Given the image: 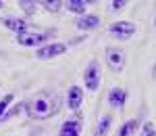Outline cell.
I'll return each instance as SVG.
<instances>
[{
  "instance_id": "obj_1",
  "label": "cell",
  "mask_w": 156,
  "mask_h": 136,
  "mask_svg": "<svg viewBox=\"0 0 156 136\" xmlns=\"http://www.w3.org/2000/svg\"><path fill=\"white\" fill-rule=\"evenodd\" d=\"M56 111H58V96L56 94L42 92L29 103V115L34 119H48Z\"/></svg>"
},
{
  "instance_id": "obj_2",
  "label": "cell",
  "mask_w": 156,
  "mask_h": 136,
  "mask_svg": "<svg viewBox=\"0 0 156 136\" xmlns=\"http://www.w3.org/2000/svg\"><path fill=\"white\" fill-rule=\"evenodd\" d=\"M106 63H108V67H110V71L121 74L123 67H125V52L119 48H108L106 50Z\"/></svg>"
},
{
  "instance_id": "obj_3",
  "label": "cell",
  "mask_w": 156,
  "mask_h": 136,
  "mask_svg": "<svg viewBox=\"0 0 156 136\" xmlns=\"http://www.w3.org/2000/svg\"><path fill=\"white\" fill-rule=\"evenodd\" d=\"M108 32H110V36L119 38V40H127V38H131L135 34V25L129 23V21H119V23L110 25Z\"/></svg>"
},
{
  "instance_id": "obj_4",
  "label": "cell",
  "mask_w": 156,
  "mask_h": 136,
  "mask_svg": "<svg viewBox=\"0 0 156 136\" xmlns=\"http://www.w3.org/2000/svg\"><path fill=\"white\" fill-rule=\"evenodd\" d=\"M67 50L65 44H60V42H52V44H46V46H42V48H37L36 57L37 59H42V61H48V59H54V57H58Z\"/></svg>"
},
{
  "instance_id": "obj_5",
  "label": "cell",
  "mask_w": 156,
  "mask_h": 136,
  "mask_svg": "<svg viewBox=\"0 0 156 136\" xmlns=\"http://www.w3.org/2000/svg\"><path fill=\"white\" fill-rule=\"evenodd\" d=\"M83 80H85V88H87L90 92L98 90V84H100V74H98V63L96 61H92L87 67H85Z\"/></svg>"
},
{
  "instance_id": "obj_6",
  "label": "cell",
  "mask_w": 156,
  "mask_h": 136,
  "mask_svg": "<svg viewBox=\"0 0 156 136\" xmlns=\"http://www.w3.org/2000/svg\"><path fill=\"white\" fill-rule=\"evenodd\" d=\"M44 40H46L44 34H34V32H21V34H17V42L21 46H40Z\"/></svg>"
},
{
  "instance_id": "obj_7",
  "label": "cell",
  "mask_w": 156,
  "mask_h": 136,
  "mask_svg": "<svg viewBox=\"0 0 156 136\" xmlns=\"http://www.w3.org/2000/svg\"><path fill=\"white\" fill-rule=\"evenodd\" d=\"M125 100H127V90L125 88H112L108 92V105L115 107V109H123Z\"/></svg>"
},
{
  "instance_id": "obj_8",
  "label": "cell",
  "mask_w": 156,
  "mask_h": 136,
  "mask_svg": "<svg viewBox=\"0 0 156 136\" xmlns=\"http://www.w3.org/2000/svg\"><path fill=\"white\" fill-rule=\"evenodd\" d=\"M81 100H83V90H81L79 86H71V88H69V92H67L69 109L77 111V109H79V105H81Z\"/></svg>"
},
{
  "instance_id": "obj_9",
  "label": "cell",
  "mask_w": 156,
  "mask_h": 136,
  "mask_svg": "<svg viewBox=\"0 0 156 136\" xmlns=\"http://www.w3.org/2000/svg\"><path fill=\"white\" fill-rule=\"evenodd\" d=\"M79 134H81V124H79L77 119L65 122L58 130V136H79Z\"/></svg>"
},
{
  "instance_id": "obj_10",
  "label": "cell",
  "mask_w": 156,
  "mask_h": 136,
  "mask_svg": "<svg viewBox=\"0 0 156 136\" xmlns=\"http://www.w3.org/2000/svg\"><path fill=\"white\" fill-rule=\"evenodd\" d=\"M75 25L79 27V29H83V32H90V29H94L100 25V19H98L96 15H83V17H79Z\"/></svg>"
},
{
  "instance_id": "obj_11",
  "label": "cell",
  "mask_w": 156,
  "mask_h": 136,
  "mask_svg": "<svg viewBox=\"0 0 156 136\" xmlns=\"http://www.w3.org/2000/svg\"><path fill=\"white\" fill-rule=\"evenodd\" d=\"M2 25L12 29V32H17V34H21V32L27 29V23H25L23 19H17V17H4L2 19Z\"/></svg>"
},
{
  "instance_id": "obj_12",
  "label": "cell",
  "mask_w": 156,
  "mask_h": 136,
  "mask_svg": "<svg viewBox=\"0 0 156 136\" xmlns=\"http://www.w3.org/2000/svg\"><path fill=\"white\" fill-rule=\"evenodd\" d=\"M137 119H129V122H125V124L119 128V132H117V136H131L135 130H137Z\"/></svg>"
},
{
  "instance_id": "obj_13",
  "label": "cell",
  "mask_w": 156,
  "mask_h": 136,
  "mask_svg": "<svg viewBox=\"0 0 156 136\" xmlns=\"http://www.w3.org/2000/svg\"><path fill=\"white\" fill-rule=\"evenodd\" d=\"M67 9H69L71 13L83 15L85 9H87V2H83V0H69V2H67Z\"/></svg>"
},
{
  "instance_id": "obj_14",
  "label": "cell",
  "mask_w": 156,
  "mask_h": 136,
  "mask_svg": "<svg viewBox=\"0 0 156 136\" xmlns=\"http://www.w3.org/2000/svg\"><path fill=\"white\" fill-rule=\"evenodd\" d=\"M108 124H110V117H108V115H104V117L100 119V126H98V136H106Z\"/></svg>"
},
{
  "instance_id": "obj_15",
  "label": "cell",
  "mask_w": 156,
  "mask_h": 136,
  "mask_svg": "<svg viewBox=\"0 0 156 136\" xmlns=\"http://www.w3.org/2000/svg\"><path fill=\"white\" fill-rule=\"evenodd\" d=\"M11 100H12V94H6L4 99L0 100V119L6 115V109H9V105H11Z\"/></svg>"
},
{
  "instance_id": "obj_16",
  "label": "cell",
  "mask_w": 156,
  "mask_h": 136,
  "mask_svg": "<svg viewBox=\"0 0 156 136\" xmlns=\"http://www.w3.org/2000/svg\"><path fill=\"white\" fill-rule=\"evenodd\" d=\"M42 6H46L48 11L56 13V11L60 9V6H62V2H58V0H44V2H42Z\"/></svg>"
},
{
  "instance_id": "obj_17",
  "label": "cell",
  "mask_w": 156,
  "mask_h": 136,
  "mask_svg": "<svg viewBox=\"0 0 156 136\" xmlns=\"http://www.w3.org/2000/svg\"><path fill=\"white\" fill-rule=\"evenodd\" d=\"M19 6H21L27 15H31V13H36V6H37V4H36V2H27V0H19Z\"/></svg>"
},
{
  "instance_id": "obj_18",
  "label": "cell",
  "mask_w": 156,
  "mask_h": 136,
  "mask_svg": "<svg viewBox=\"0 0 156 136\" xmlns=\"http://www.w3.org/2000/svg\"><path fill=\"white\" fill-rule=\"evenodd\" d=\"M142 136H156V128H154L152 122H146L142 126Z\"/></svg>"
},
{
  "instance_id": "obj_19",
  "label": "cell",
  "mask_w": 156,
  "mask_h": 136,
  "mask_svg": "<svg viewBox=\"0 0 156 136\" xmlns=\"http://www.w3.org/2000/svg\"><path fill=\"white\" fill-rule=\"evenodd\" d=\"M125 4H127L125 0H115V2H112V9H115V11H121V9H123Z\"/></svg>"
},
{
  "instance_id": "obj_20",
  "label": "cell",
  "mask_w": 156,
  "mask_h": 136,
  "mask_svg": "<svg viewBox=\"0 0 156 136\" xmlns=\"http://www.w3.org/2000/svg\"><path fill=\"white\" fill-rule=\"evenodd\" d=\"M0 9H2V2H0Z\"/></svg>"
},
{
  "instance_id": "obj_21",
  "label": "cell",
  "mask_w": 156,
  "mask_h": 136,
  "mask_svg": "<svg viewBox=\"0 0 156 136\" xmlns=\"http://www.w3.org/2000/svg\"><path fill=\"white\" fill-rule=\"evenodd\" d=\"M154 23H156V21H154Z\"/></svg>"
}]
</instances>
